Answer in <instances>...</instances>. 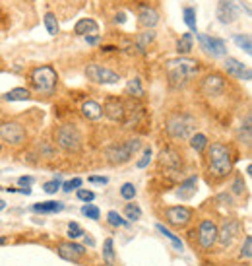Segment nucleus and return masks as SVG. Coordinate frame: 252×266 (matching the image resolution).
I'll return each mask as SVG.
<instances>
[{"label": "nucleus", "instance_id": "nucleus-1", "mask_svg": "<svg viewBox=\"0 0 252 266\" xmlns=\"http://www.w3.org/2000/svg\"><path fill=\"white\" fill-rule=\"evenodd\" d=\"M198 60L188 58V57H177L165 62V70H167V80L169 86L173 90L184 88L196 74H198Z\"/></svg>", "mask_w": 252, "mask_h": 266}, {"label": "nucleus", "instance_id": "nucleus-2", "mask_svg": "<svg viewBox=\"0 0 252 266\" xmlns=\"http://www.w3.org/2000/svg\"><path fill=\"white\" fill-rule=\"evenodd\" d=\"M233 169L231 148L223 142H214L208 148V171L214 181H223Z\"/></svg>", "mask_w": 252, "mask_h": 266}, {"label": "nucleus", "instance_id": "nucleus-3", "mask_svg": "<svg viewBox=\"0 0 252 266\" xmlns=\"http://www.w3.org/2000/svg\"><path fill=\"white\" fill-rule=\"evenodd\" d=\"M29 80H31V86H33L35 94H39V95H53L54 90H56L58 74H56V70L53 66L45 64V66H37L31 72Z\"/></svg>", "mask_w": 252, "mask_h": 266}, {"label": "nucleus", "instance_id": "nucleus-4", "mask_svg": "<svg viewBox=\"0 0 252 266\" xmlns=\"http://www.w3.org/2000/svg\"><path fill=\"white\" fill-rule=\"evenodd\" d=\"M165 129L171 138L175 140H186L190 138L194 129H196V119L188 113H173L169 115L167 123H165Z\"/></svg>", "mask_w": 252, "mask_h": 266}, {"label": "nucleus", "instance_id": "nucleus-5", "mask_svg": "<svg viewBox=\"0 0 252 266\" xmlns=\"http://www.w3.org/2000/svg\"><path fill=\"white\" fill-rule=\"evenodd\" d=\"M142 148V142L138 138H132V140H126L123 144H115L111 148L105 150V155H107V161L113 163V165H123V163H128L136 152Z\"/></svg>", "mask_w": 252, "mask_h": 266}, {"label": "nucleus", "instance_id": "nucleus-6", "mask_svg": "<svg viewBox=\"0 0 252 266\" xmlns=\"http://www.w3.org/2000/svg\"><path fill=\"white\" fill-rule=\"evenodd\" d=\"M54 140L64 152H70V153H76L82 148V134L72 125H60L54 133Z\"/></svg>", "mask_w": 252, "mask_h": 266}, {"label": "nucleus", "instance_id": "nucleus-7", "mask_svg": "<svg viewBox=\"0 0 252 266\" xmlns=\"http://www.w3.org/2000/svg\"><path fill=\"white\" fill-rule=\"evenodd\" d=\"M86 76L90 82L93 84H117L121 80V76L117 72H113L111 68L107 66H101V64H88L86 66Z\"/></svg>", "mask_w": 252, "mask_h": 266}, {"label": "nucleus", "instance_id": "nucleus-8", "mask_svg": "<svg viewBox=\"0 0 252 266\" xmlns=\"http://www.w3.org/2000/svg\"><path fill=\"white\" fill-rule=\"evenodd\" d=\"M217 231L219 229H217L214 220H204L200 224V228H198V245H200V249H204V251L212 249L217 243Z\"/></svg>", "mask_w": 252, "mask_h": 266}, {"label": "nucleus", "instance_id": "nucleus-9", "mask_svg": "<svg viewBox=\"0 0 252 266\" xmlns=\"http://www.w3.org/2000/svg\"><path fill=\"white\" fill-rule=\"evenodd\" d=\"M103 115L113 121V123H125L126 121V107L123 103V99L115 97V95H107L105 103H103Z\"/></svg>", "mask_w": 252, "mask_h": 266}, {"label": "nucleus", "instance_id": "nucleus-10", "mask_svg": "<svg viewBox=\"0 0 252 266\" xmlns=\"http://www.w3.org/2000/svg\"><path fill=\"white\" fill-rule=\"evenodd\" d=\"M194 210L188 206H169L165 210V220L173 226V228H184L188 226V222L192 220Z\"/></svg>", "mask_w": 252, "mask_h": 266}, {"label": "nucleus", "instance_id": "nucleus-11", "mask_svg": "<svg viewBox=\"0 0 252 266\" xmlns=\"http://www.w3.org/2000/svg\"><path fill=\"white\" fill-rule=\"evenodd\" d=\"M25 129L19 123H2L0 125V138L10 146H19L25 142Z\"/></svg>", "mask_w": 252, "mask_h": 266}, {"label": "nucleus", "instance_id": "nucleus-12", "mask_svg": "<svg viewBox=\"0 0 252 266\" xmlns=\"http://www.w3.org/2000/svg\"><path fill=\"white\" fill-rule=\"evenodd\" d=\"M202 49L206 53H210L212 57H225L227 55V45L223 39L219 37H212V35H206V33H196Z\"/></svg>", "mask_w": 252, "mask_h": 266}, {"label": "nucleus", "instance_id": "nucleus-13", "mask_svg": "<svg viewBox=\"0 0 252 266\" xmlns=\"http://www.w3.org/2000/svg\"><path fill=\"white\" fill-rule=\"evenodd\" d=\"M157 163L159 167H163L165 171H179L182 167V153L177 150V148H165L159 157H157Z\"/></svg>", "mask_w": 252, "mask_h": 266}, {"label": "nucleus", "instance_id": "nucleus-14", "mask_svg": "<svg viewBox=\"0 0 252 266\" xmlns=\"http://www.w3.org/2000/svg\"><path fill=\"white\" fill-rule=\"evenodd\" d=\"M200 90L208 97H217V95H221L225 92V78L219 76V74H210V76L204 78Z\"/></svg>", "mask_w": 252, "mask_h": 266}, {"label": "nucleus", "instance_id": "nucleus-15", "mask_svg": "<svg viewBox=\"0 0 252 266\" xmlns=\"http://www.w3.org/2000/svg\"><path fill=\"white\" fill-rule=\"evenodd\" d=\"M56 253L60 259L64 261H70V263H80L82 257L86 255V247L84 245H78V243H72V241H66V243H60L56 247Z\"/></svg>", "mask_w": 252, "mask_h": 266}, {"label": "nucleus", "instance_id": "nucleus-16", "mask_svg": "<svg viewBox=\"0 0 252 266\" xmlns=\"http://www.w3.org/2000/svg\"><path fill=\"white\" fill-rule=\"evenodd\" d=\"M241 233V224L237 222V220H229V222H225V226H223V229L221 231H217V243L225 249V247H231L233 245V241H235V237Z\"/></svg>", "mask_w": 252, "mask_h": 266}, {"label": "nucleus", "instance_id": "nucleus-17", "mask_svg": "<svg viewBox=\"0 0 252 266\" xmlns=\"http://www.w3.org/2000/svg\"><path fill=\"white\" fill-rule=\"evenodd\" d=\"M225 70H227V74H231V76L237 78V80H247V82H249L252 78L251 68H249L247 64H243L241 60L233 58V57H227V58H225Z\"/></svg>", "mask_w": 252, "mask_h": 266}, {"label": "nucleus", "instance_id": "nucleus-18", "mask_svg": "<svg viewBox=\"0 0 252 266\" xmlns=\"http://www.w3.org/2000/svg\"><path fill=\"white\" fill-rule=\"evenodd\" d=\"M239 18V10H237V4L231 2V0H219L217 2V19L221 23H233L237 21Z\"/></svg>", "mask_w": 252, "mask_h": 266}, {"label": "nucleus", "instance_id": "nucleus-19", "mask_svg": "<svg viewBox=\"0 0 252 266\" xmlns=\"http://www.w3.org/2000/svg\"><path fill=\"white\" fill-rule=\"evenodd\" d=\"M138 18H140V19H138L140 25L145 27V29H153V27L159 23V14H157V10L151 8V6H142Z\"/></svg>", "mask_w": 252, "mask_h": 266}, {"label": "nucleus", "instance_id": "nucleus-20", "mask_svg": "<svg viewBox=\"0 0 252 266\" xmlns=\"http://www.w3.org/2000/svg\"><path fill=\"white\" fill-rule=\"evenodd\" d=\"M74 33H76V35H84V37H86V35H97V33H99V25H97V21L91 19V18H82V19L76 21Z\"/></svg>", "mask_w": 252, "mask_h": 266}, {"label": "nucleus", "instance_id": "nucleus-21", "mask_svg": "<svg viewBox=\"0 0 252 266\" xmlns=\"http://www.w3.org/2000/svg\"><path fill=\"white\" fill-rule=\"evenodd\" d=\"M82 115L86 117V119H90V121H99L101 117H103V109H101V105L97 103V101H86L84 105H82Z\"/></svg>", "mask_w": 252, "mask_h": 266}, {"label": "nucleus", "instance_id": "nucleus-22", "mask_svg": "<svg viewBox=\"0 0 252 266\" xmlns=\"http://www.w3.org/2000/svg\"><path fill=\"white\" fill-rule=\"evenodd\" d=\"M153 39H155V31L153 29H145V31L138 33L136 35V49L140 53H145L149 49V45L153 43Z\"/></svg>", "mask_w": 252, "mask_h": 266}, {"label": "nucleus", "instance_id": "nucleus-23", "mask_svg": "<svg viewBox=\"0 0 252 266\" xmlns=\"http://www.w3.org/2000/svg\"><path fill=\"white\" fill-rule=\"evenodd\" d=\"M196 183H198V179L196 177H188L184 183H180V187H179V198L180 200H188V198H192L194 196V192H196Z\"/></svg>", "mask_w": 252, "mask_h": 266}, {"label": "nucleus", "instance_id": "nucleus-24", "mask_svg": "<svg viewBox=\"0 0 252 266\" xmlns=\"http://www.w3.org/2000/svg\"><path fill=\"white\" fill-rule=\"evenodd\" d=\"M33 210H35V212H41V214H53V212L64 210V202H58V200L39 202V204H33Z\"/></svg>", "mask_w": 252, "mask_h": 266}, {"label": "nucleus", "instance_id": "nucleus-25", "mask_svg": "<svg viewBox=\"0 0 252 266\" xmlns=\"http://www.w3.org/2000/svg\"><path fill=\"white\" fill-rule=\"evenodd\" d=\"M29 97H31V94H29V90H25V88H14V90H10V92L4 95L6 101H27Z\"/></svg>", "mask_w": 252, "mask_h": 266}, {"label": "nucleus", "instance_id": "nucleus-26", "mask_svg": "<svg viewBox=\"0 0 252 266\" xmlns=\"http://www.w3.org/2000/svg\"><path fill=\"white\" fill-rule=\"evenodd\" d=\"M182 19H184V23L188 25L190 33H198V29H196V8L186 6V8L182 10Z\"/></svg>", "mask_w": 252, "mask_h": 266}, {"label": "nucleus", "instance_id": "nucleus-27", "mask_svg": "<svg viewBox=\"0 0 252 266\" xmlns=\"http://www.w3.org/2000/svg\"><path fill=\"white\" fill-rule=\"evenodd\" d=\"M192 51V33H184V35H180V39L177 41V53H179V57L182 55H188Z\"/></svg>", "mask_w": 252, "mask_h": 266}, {"label": "nucleus", "instance_id": "nucleus-28", "mask_svg": "<svg viewBox=\"0 0 252 266\" xmlns=\"http://www.w3.org/2000/svg\"><path fill=\"white\" fill-rule=\"evenodd\" d=\"M126 94H128L130 97H142V95H144L142 80H140V78H132V80H128V84H126Z\"/></svg>", "mask_w": 252, "mask_h": 266}, {"label": "nucleus", "instance_id": "nucleus-29", "mask_svg": "<svg viewBox=\"0 0 252 266\" xmlns=\"http://www.w3.org/2000/svg\"><path fill=\"white\" fill-rule=\"evenodd\" d=\"M233 41H235V43H237V47H239V49H243L247 55H251V53H252V43H251V35H249V33H243V35H241V33H237V35L233 37Z\"/></svg>", "mask_w": 252, "mask_h": 266}, {"label": "nucleus", "instance_id": "nucleus-30", "mask_svg": "<svg viewBox=\"0 0 252 266\" xmlns=\"http://www.w3.org/2000/svg\"><path fill=\"white\" fill-rule=\"evenodd\" d=\"M157 231H159V233H163V235H165V237H167V239L173 243V247H175V249L182 251V241H180V239H179V237H177L173 231H169V229H167L165 226H161V224H157Z\"/></svg>", "mask_w": 252, "mask_h": 266}, {"label": "nucleus", "instance_id": "nucleus-31", "mask_svg": "<svg viewBox=\"0 0 252 266\" xmlns=\"http://www.w3.org/2000/svg\"><path fill=\"white\" fill-rule=\"evenodd\" d=\"M190 146L196 150V152H204L206 148H208V138H206V134H192L190 136Z\"/></svg>", "mask_w": 252, "mask_h": 266}, {"label": "nucleus", "instance_id": "nucleus-32", "mask_svg": "<svg viewBox=\"0 0 252 266\" xmlns=\"http://www.w3.org/2000/svg\"><path fill=\"white\" fill-rule=\"evenodd\" d=\"M103 261L107 265H113L115 263V249H113V239L107 237L105 243H103Z\"/></svg>", "mask_w": 252, "mask_h": 266}, {"label": "nucleus", "instance_id": "nucleus-33", "mask_svg": "<svg viewBox=\"0 0 252 266\" xmlns=\"http://www.w3.org/2000/svg\"><path fill=\"white\" fill-rule=\"evenodd\" d=\"M45 27H47V31L51 33V35H56L58 33V19H56V16L54 14H45Z\"/></svg>", "mask_w": 252, "mask_h": 266}, {"label": "nucleus", "instance_id": "nucleus-34", "mask_svg": "<svg viewBox=\"0 0 252 266\" xmlns=\"http://www.w3.org/2000/svg\"><path fill=\"white\" fill-rule=\"evenodd\" d=\"M125 216H126V220H130V222H136V220H140V216H142V210H140V206H138V204H126Z\"/></svg>", "mask_w": 252, "mask_h": 266}, {"label": "nucleus", "instance_id": "nucleus-35", "mask_svg": "<svg viewBox=\"0 0 252 266\" xmlns=\"http://www.w3.org/2000/svg\"><path fill=\"white\" fill-rule=\"evenodd\" d=\"M107 222H109L111 226H115V228H125L126 224H128L125 218H123L119 212H115V210H111V212L107 214Z\"/></svg>", "mask_w": 252, "mask_h": 266}, {"label": "nucleus", "instance_id": "nucleus-36", "mask_svg": "<svg viewBox=\"0 0 252 266\" xmlns=\"http://www.w3.org/2000/svg\"><path fill=\"white\" fill-rule=\"evenodd\" d=\"M82 214H84V216H88L90 220H99V216H101L99 208H97V206H93V204H86V206L82 208Z\"/></svg>", "mask_w": 252, "mask_h": 266}, {"label": "nucleus", "instance_id": "nucleus-37", "mask_svg": "<svg viewBox=\"0 0 252 266\" xmlns=\"http://www.w3.org/2000/svg\"><path fill=\"white\" fill-rule=\"evenodd\" d=\"M121 196H123L125 200H132V198L136 196V187H134L132 183H125V185L121 187Z\"/></svg>", "mask_w": 252, "mask_h": 266}, {"label": "nucleus", "instance_id": "nucleus-38", "mask_svg": "<svg viewBox=\"0 0 252 266\" xmlns=\"http://www.w3.org/2000/svg\"><path fill=\"white\" fill-rule=\"evenodd\" d=\"M251 257H252V237L247 235V237H245V245H243V249H241V259L251 261Z\"/></svg>", "mask_w": 252, "mask_h": 266}, {"label": "nucleus", "instance_id": "nucleus-39", "mask_svg": "<svg viewBox=\"0 0 252 266\" xmlns=\"http://www.w3.org/2000/svg\"><path fill=\"white\" fill-rule=\"evenodd\" d=\"M60 187H62V185H60V177H58V179H53V181L45 183V185H43V190H45L47 194H54L56 190H60Z\"/></svg>", "mask_w": 252, "mask_h": 266}, {"label": "nucleus", "instance_id": "nucleus-40", "mask_svg": "<svg viewBox=\"0 0 252 266\" xmlns=\"http://www.w3.org/2000/svg\"><path fill=\"white\" fill-rule=\"evenodd\" d=\"M82 235H84V229H82L76 222H72L70 228H68V237H70V239H78V237H82Z\"/></svg>", "mask_w": 252, "mask_h": 266}, {"label": "nucleus", "instance_id": "nucleus-41", "mask_svg": "<svg viewBox=\"0 0 252 266\" xmlns=\"http://www.w3.org/2000/svg\"><path fill=\"white\" fill-rule=\"evenodd\" d=\"M149 161H151V148H145V150H144V155H142V159L136 163V167L144 169V167H145Z\"/></svg>", "mask_w": 252, "mask_h": 266}, {"label": "nucleus", "instance_id": "nucleus-42", "mask_svg": "<svg viewBox=\"0 0 252 266\" xmlns=\"http://www.w3.org/2000/svg\"><path fill=\"white\" fill-rule=\"evenodd\" d=\"M78 198L82 200V202H86V204H90L93 198H95V194L91 192V190H86V189H80L78 190Z\"/></svg>", "mask_w": 252, "mask_h": 266}, {"label": "nucleus", "instance_id": "nucleus-43", "mask_svg": "<svg viewBox=\"0 0 252 266\" xmlns=\"http://www.w3.org/2000/svg\"><path fill=\"white\" fill-rule=\"evenodd\" d=\"M78 187H82V179H72V181H68V183H64L62 185V190H66V192H72L74 189H78Z\"/></svg>", "mask_w": 252, "mask_h": 266}, {"label": "nucleus", "instance_id": "nucleus-44", "mask_svg": "<svg viewBox=\"0 0 252 266\" xmlns=\"http://www.w3.org/2000/svg\"><path fill=\"white\" fill-rule=\"evenodd\" d=\"M243 190H245L243 177H237V179H235V185H233V192H235V194H243Z\"/></svg>", "mask_w": 252, "mask_h": 266}, {"label": "nucleus", "instance_id": "nucleus-45", "mask_svg": "<svg viewBox=\"0 0 252 266\" xmlns=\"http://www.w3.org/2000/svg\"><path fill=\"white\" fill-rule=\"evenodd\" d=\"M88 181H90V183H93V185H107V183H109V179H107V177H90Z\"/></svg>", "mask_w": 252, "mask_h": 266}, {"label": "nucleus", "instance_id": "nucleus-46", "mask_svg": "<svg viewBox=\"0 0 252 266\" xmlns=\"http://www.w3.org/2000/svg\"><path fill=\"white\" fill-rule=\"evenodd\" d=\"M18 183H19L21 187H29V185L33 183V177H19V179H18Z\"/></svg>", "mask_w": 252, "mask_h": 266}, {"label": "nucleus", "instance_id": "nucleus-47", "mask_svg": "<svg viewBox=\"0 0 252 266\" xmlns=\"http://www.w3.org/2000/svg\"><path fill=\"white\" fill-rule=\"evenodd\" d=\"M86 41H88L90 45H97V43H99V33H97V35H86Z\"/></svg>", "mask_w": 252, "mask_h": 266}, {"label": "nucleus", "instance_id": "nucleus-48", "mask_svg": "<svg viewBox=\"0 0 252 266\" xmlns=\"http://www.w3.org/2000/svg\"><path fill=\"white\" fill-rule=\"evenodd\" d=\"M115 19H117V21H121V23H123V21H125L126 18H125V14H119V16H117V18H115Z\"/></svg>", "mask_w": 252, "mask_h": 266}, {"label": "nucleus", "instance_id": "nucleus-49", "mask_svg": "<svg viewBox=\"0 0 252 266\" xmlns=\"http://www.w3.org/2000/svg\"><path fill=\"white\" fill-rule=\"evenodd\" d=\"M4 208H6V202H4V200H0V210H4Z\"/></svg>", "mask_w": 252, "mask_h": 266}, {"label": "nucleus", "instance_id": "nucleus-50", "mask_svg": "<svg viewBox=\"0 0 252 266\" xmlns=\"http://www.w3.org/2000/svg\"><path fill=\"white\" fill-rule=\"evenodd\" d=\"M101 266H113V265H107V263H105V265H101Z\"/></svg>", "mask_w": 252, "mask_h": 266}, {"label": "nucleus", "instance_id": "nucleus-51", "mask_svg": "<svg viewBox=\"0 0 252 266\" xmlns=\"http://www.w3.org/2000/svg\"><path fill=\"white\" fill-rule=\"evenodd\" d=\"M0 152H2V144H0Z\"/></svg>", "mask_w": 252, "mask_h": 266}]
</instances>
